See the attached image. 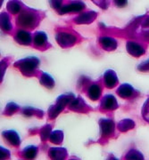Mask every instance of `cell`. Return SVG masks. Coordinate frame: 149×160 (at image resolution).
Wrapping results in <instances>:
<instances>
[{"label": "cell", "mask_w": 149, "mask_h": 160, "mask_svg": "<svg viewBox=\"0 0 149 160\" xmlns=\"http://www.w3.org/2000/svg\"><path fill=\"white\" fill-rule=\"evenodd\" d=\"M39 64H40V60L38 58L31 56V57H27L15 63V66L20 69L23 75L31 76L37 69Z\"/></svg>", "instance_id": "6da1fadb"}, {"label": "cell", "mask_w": 149, "mask_h": 160, "mask_svg": "<svg viewBox=\"0 0 149 160\" xmlns=\"http://www.w3.org/2000/svg\"><path fill=\"white\" fill-rule=\"evenodd\" d=\"M84 7H85V5L82 2L77 1V2H72L69 5L62 6L59 9V12L61 14H63L66 12H80L84 9Z\"/></svg>", "instance_id": "9c48e42d"}, {"label": "cell", "mask_w": 149, "mask_h": 160, "mask_svg": "<svg viewBox=\"0 0 149 160\" xmlns=\"http://www.w3.org/2000/svg\"><path fill=\"white\" fill-rule=\"evenodd\" d=\"M49 156L54 159H63L67 156V151L64 148H51L49 149Z\"/></svg>", "instance_id": "9a60e30c"}, {"label": "cell", "mask_w": 149, "mask_h": 160, "mask_svg": "<svg viewBox=\"0 0 149 160\" xmlns=\"http://www.w3.org/2000/svg\"><path fill=\"white\" fill-rule=\"evenodd\" d=\"M70 109L74 111H82L86 107V103L83 101V99L81 97L76 98L72 101V102L69 104Z\"/></svg>", "instance_id": "e0dca14e"}, {"label": "cell", "mask_w": 149, "mask_h": 160, "mask_svg": "<svg viewBox=\"0 0 149 160\" xmlns=\"http://www.w3.org/2000/svg\"><path fill=\"white\" fill-rule=\"evenodd\" d=\"M1 27L6 31H9L12 29V24L10 17L6 12L1 13Z\"/></svg>", "instance_id": "44dd1931"}, {"label": "cell", "mask_w": 149, "mask_h": 160, "mask_svg": "<svg viewBox=\"0 0 149 160\" xmlns=\"http://www.w3.org/2000/svg\"><path fill=\"white\" fill-rule=\"evenodd\" d=\"M100 44L106 51H113L117 47V41L111 37H103L100 38Z\"/></svg>", "instance_id": "4fadbf2b"}, {"label": "cell", "mask_w": 149, "mask_h": 160, "mask_svg": "<svg viewBox=\"0 0 149 160\" xmlns=\"http://www.w3.org/2000/svg\"><path fill=\"white\" fill-rule=\"evenodd\" d=\"M100 132L103 136H109L114 132V122L112 119H100Z\"/></svg>", "instance_id": "5b68a950"}, {"label": "cell", "mask_w": 149, "mask_h": 160, "mask_svg": "<svg viewBox=\"0 0 149 160\" xmlns=\"http://www.w3.org/2000/svg\"><path fill=\"white\" fill-rule=\"evenodd\" d=\"M98 13L96 12H87L80 14L78 17L75 19V22L78 24H87V23L92 22L96 17H97Z\"/></svg>", "instance_id": "8fae6325"}, {"label": "cell", "mask_w": 149, "mask_h": 160, "mask_svg": "<svg viewBox=\"0 0 149 160\" xmlns=\"http://www.w3.org/2000/svg\"><path fill=\"white\" fill-rule=\"evenodd\" d=\"M104 81L108 88H114L118 84V78L114 70L108 69L104 74Z\"/></svg>", "instance_id": "30bf717a"}, {"label": "cell", "mask_w": 149, "mask_h": 160, "mask_svg": "<svg viewBox=\"0 0 149 160\" xmlns=\"http://www.w3.org/2000/svg\"><path fill=\"white\" fill-rule=\"evenodd\" d=\"M135 33L146 39H149V16L139 20L134 27Z\"/></svg>", "instance_id": "7a4b0ae2"}, {"label": "cell", "mask_w": 149, "mask_h": 160, "mask_svg": "<svg viewBox=\"0 0 149 160\" xmlns=\"http://www.w3.org/2000/svg\"><path fill=\"white\" fill-rule=\"evenodd\" d=\"M127 159H144L142 153H140L138 150L136 149H130L126 155Z\"/></svg>", "instance_id": "d4e9b609"}, {"label": "cell", "mask_w": 149, "mask_h": 160, "mask_svg": "<svg viewBox=\"0 0 149 160\" xmlns=\"http://www.w3.org/2000/svg\"><path fill=\"white\" fill-rule=\"evenodd\" d=\"M50 142L53 143H56V144H59V143H62L63 140V131H60V130H56V131L51 132L50 133Z\"/></svg>", "instance_id": "7402d4cb"}, {"label": "cell", "mask_w": 149, "mask_h": 160, "mask_svg": "<svg viewBox=\"0 0 149 160\" xmlns=\"http://www.w3.org/2000/svg\"><path fill=\"white\" fill-rule=\"evenodd\" d=\"M117 93L118 95L124 99H130V98L135 96L136 94V90L129 84H123L120 85L118 89H117Z\"/></svg>", "instance_id": "ba28073f"}, {"label": "cell", "mask_w": 149, "mask_h": 160, "mask_svg": "<svg viewBox=\"0 0 149 160\" xmlns=\"http://www.w3.org/2000/svg\"><path fill=\"white\" fill-rule=\"evenodd\" d=\"M18 23L24 28H34L37 24V18L30 12H23L18 18Z\"/></svg>", "instance_id": "3957f363"}, {"label": "cell", "mask_w": 149, "mask_h": 160, "mask_svg": "<svg viewBox=\"0 0 149 160\" xmlns=\"http://www.w3.org/2000/svg\"><path fill=\"white\" fill-rule=\"evenodd\" d=\"M101 106L104 109H107V110H114L119 107L116 98L112 94H106L104 96L101 102Z\"/></svg>", "instance_id": "52a82bcc"}, {"label": "cell", "mask_w": 149, "mask_h": 160, "mask_svg": "<svg viewBox=\"0 0 149 160\" xmlns=\"http://www.w3.org/2000/svg\"><path fill=\"white\" fill-rule=\"evenodd\" d=\"M47 41V37L45 32L39 31L35 34L34 37V44L37 46H44Z\"/></svg>", "instance_id": "ffe728a7"}, {"label": "cell", "mask_w": 149, "mask_h": 160, "mask_svg": "<svg viewBox=\"0 0 149 160\" xmlns=\"http://www.w3.org/2000/svg\"><path fill=\"white\" fill-rule=\"evenodd\" d=\"M56 39L58 44L64 48L73 46L76 43V38L69 33H57L56 36Z\"/></svg>", "instance_id": "277c9868"}, {"label": "cell", "mask_w": 149, "mask_h": 160, "mask_svg": "<svg viewBox=\"0 0 149 160\" xmlns=\"http://www.w3.org/2000/svg\"><path fill=\"white\" fill-rule=\"evenodd\" d=\"M39 112H41V110L36 109L32 107H26L23 109V114L25 116H33V115L39 116Z\"/></svg>", "instance_id": "83f0119b"}, {"label": "cell", "mask_w": 149, "mask_h": 160, "mask_svg": "<svg viewBox=\"0 0 149 160\" xmlns=\"http://www.w3.org/2000/svg\"><path fill=\"white\" fill-rule=\"evenodd\" d=\"M126 48L128 52L132 55L133 57H140L146 52V50L143 46H141L138 43L132 42V41H128L126 45Z\"/></svg>", "instance_id": "8992f818"}, {"label": "cell", "mask_w": 149, "mask_h": 160, "mask_svg": "<svg viewBox=\"0 0 149 160\" xmlns=\"http://www.w3.org/2000/svg\"><path fill=\"white\" fill-rule=\"evenodd\" d=\"M1 154L3 155V156H1V158H5V156H6V157H10V152L8 151V150H6V149H4V148H2L1 147Z\"/></svg>", "instance_id": "836d02e7"}, {"label": "cell", "mask_w": 149, "mask_h": 160, "mask_svg": "<svg viewBox=\"0 0 149 160\" xmlns=\"http://www.w3.org/2000/svg\"><path fill=\"white\" fill-rule=\"evenodd\" d=\"M135 127V122L131 119H129V118H126V119H123L120 121L118 123V126H117V128L118 130L121 132H124L129 131V130H131Z\"/></svg>", "instance_id": "2e32d148"}, {"label": "cell", "mask_w": 149, "mask_h": 160, "mask_svg": "<svg viewBox=\"0 0 149 160\" xmlns=\"http://www.w3.org/2000/svg\"><path fill=\"white\" fill-rule=\"evenodd\" d=\"M40 81L42 86H44L48 89H52L55 86V80L50 75H48L47 73L43 72L41 74V78H40Z\"/></svg>", "instance_id": "ac0fdd59"}, {"label": "cell", "mask_w": 149, "mask_h": 160, "mask_svg": "<svg viewBox=\"0 0 149 160\" xmlns=\"http://www.w3.org/2000/svg\"><path fill=\"white\" fill-rule=\"evenodd\" d=\"M94 3H96L99 7L106 9L110 4V0H92Z\"/></svg>", "instance_id": "f546056e"}, {"label": "cell", "mask_w": 149, "mask_h": 160, "mask_svg": "<svg viewBox=\"0 0 149 160\" xmlns=\"http://www.w3.org/2000/svg\"><path fill=\"white\" fill-rule=\"evenodd\" d=\"M37 153H38V148L36 146H33V145L27 146L23 151V156L26 158H34Z\"/></svg>", "instance_id": "cb8c5ba5"}, {"label": "cell", "mask_w": 149, "mask_h": 160, "mask_svg": "<svg viewBox=\"0 0 149 160\" xmlns=\"http://www.w3.org/2000/svg\"><path fill=\"white\" fill-rule=\"evenodd\" d=\"M141 114L144 119L149 123V98H147V100L143 104V107L141 109Z\"/></svg>", "instance_id": "484cf974"}, {"label": "cell", "mask_w": 149, "mask_h": 160, "mask_svg": "<svg viewBox=\"0 0 149 160\" xmlns=\"http://www.w3.org/2000/svg\"><path fill=\"white\" fill-rule=\"evenodd\" d=\"M138 69L140 71H149V60L138 65Z\"/></svg>", "instance_id": "1f68e13d"}, {"label": "cell", "mask_w": 149, "mask_h": 160, "mask_svg": "<svg viewBox=\"0 0 149 160\" xmlns=\"http://www.w3.org/2000/svg\"><path fill=\"white\" fill-rule=\"evenodd\" d=\"M4 138L9 143H11L13 146H19L21 143V139L19 137L18 133L13 130H7V131H4L2 132Z\"/></svg>", "instance_id": "7c38bea8"}, {"label": "cell", "mask_w": 149, "mask_h": 160, "mask_svg": "<svg viewBox=\"0 0 149 160\" xmlns=\"http://www.w3.org/2000/svg\"><path fill=\"white\" fill-rule=\"evenodd\" d=\"M88 97L90 98V100L92 101H97L100 98V95H101V88L98 85H92L89 88H88Z\"/></svg>", "instance_id": "d6986e66"}, {"label": "cell", "mask_w": 149, "mask_h": 160, "mask_svg": "<svg viewBox=\"0 0 149 160\" xmlns=\"http://www.w3.org/2000/svg\"><path fill=\"white\" fill-rule=\"evenodd\" d=\"M15 40L21 45L28 46V45H30V43H31V36L29 33L24 31V30H20V31H18L17 34L15 36Z\"/></svg>", "instance_id": "5bb4252c"}, {"label": "cell", "mask_w": 149, "mask_h": 160, "mask_svg": "<svg viewBox=\"0 0 149 160\" xmlns=\"http://www.w3.org/2000/svg\"><path fill=\"white\" fill-rule=\"evenodd\" d=\"M18 109H19V106H18L17 104H15V103L13 102H10L6 105L4 112L6 115H12L13 114L14 112H16V110H18Z\"/></svg>", "instance_id": "4316f807"}, {"label": "cell", "mask_w": 149, "mask_h": 160, "mask_svg": "<svg viewBox=\"0 0 149 160\" xmlns=\"http://www.w3.org/2000/svg\"><path fill=\"white\" fill-rule=\"evenodd\" d=\"M62 3H63V0H49V4L50 6L55 8V9H60L62 7Z\"/></svg>", "instance_id": "4dcf8cb0"}, {"label": "cell", "mask_w": 149, "mask_h": 160, "mask_svg": "<svg viewBox=\"0 0 149 160\" xmlns=\"http://www.w3.org/2000/svg\"><path fill=\"white\" fill-rule=\"evenodd\" d=\"M50 133H51V126H45L40 133V136L42 140H46L47 138L50 136Z\"/></svg>", "instance_id": "f1b7e54d"}, {"label": "cell", "mask_w": 149, "mask_h": 160, "mask_svg": "<svg viewBox=\"0 0 149 160\" xmlns=\"http://www.w3.org/2000/svg\"><path fill=\"white\" fill-rule=\"evenodd\" d=\"M117 7H125L128 4V0H114Z\"/></svg>", "instance_id": "d6a6232c"}, {"label": "cell", "mask_w": 149, "mask_h": 160, "mask_svg": "<svg viewBox=\"0 0 149 160\" xmlns=\"http://www.w3.org/2000/svg\"><path fill=\"white\" fill-rule=\"evenodd\" d=\"M21 4L18 0H10L7 3V10L10 12L11 13H18L21 11Z\"/></svg>", "instance_id": "603a6c76"}]
</instances>
